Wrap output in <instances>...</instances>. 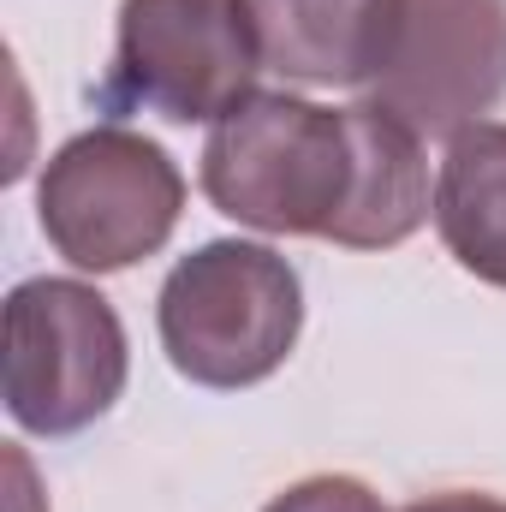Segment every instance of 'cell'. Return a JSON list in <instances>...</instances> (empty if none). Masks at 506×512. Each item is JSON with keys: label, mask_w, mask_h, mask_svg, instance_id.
Instances as JSON below:
<instances>
[{"label": "cell", "mask_w": 506, "mask_h": 512, "mask_svg": "<svg viewBox=\"0 0 506 512\" xmlns=\"http://www.w3.org/2000/svg\"><path fill=\"white\" fill-rule=\"evenodd\" d=\"M203 197L256 233L393 251L429 215L423 137L376 102L322 108L256 90L203 143Z\"/></svg>", "instance_id": "obj_1"}, {"label": "cell", "mask_w": 506, "mask_h": 512, "mask_svg": "<svg viewBox=\"0 0 506 512\" xmlns=\"http://www.w3.org/2000/svg\"><path fill=\"white\" fill-rule=\"evenodd\" d=\"M161 352L197 387H256L268 382L304 328L298 268L251 239H209L173 262L161 286Z\"/></svg>", "instance_id": "obj_2"}, {"label": "cell", "mask_w": 506, "mask_h": 512, "mask_svg": "<svg viewBox=\"0 0 506 512\" xmlns=\"http://www.w3.org/2000/svg\"><path fill=\"white\" fill-rule=\"evenodd\" d=\"M36 215H42L48 245L72 268L120 274L173 239L185 215V173L143 131H78L42 167Z\"/></svg>", "instance_id": "obj_3"}, {"label": "cell", "mask_w": 506, "mask_h": 512, "mask_svg": "<svg viewBox=\"0 0 506 512\" xmlns=\"http://www.w3.org/2000/svg\"><path fill=\"white\" fill-rule=\"evenodd\" d=\"M131 376L120 310L84 280H24L6 298V411L30 435H78L114 411Z\"/></svg>", "instance_id": "obj_4"}, {"label": "cell", "mask_w": 506, "mask_h": 512, "mask_svg": "<svg viewBox=\"0 0 506 512\" xmlns=\"http://www.w3.org/2000/svg\"><path fill=\"white\" fill-rule=\"evenodd\" d=\"M262 36L251 0H126L108 96L173 126H221L256 96Z\"/></svg>", "instance_id": "obj_5"}, {"label": "cell", "mask_w": 506, "mask_h": 512, "mask_svg": "<svg viewBox=\"0 0 506 512\" xmlns=\"http://www.w3.org/2000/svg\"><path fill=\"white\" fill-rule=\"evenodd\" d=\"M506 96V0H405L393 60L370 102L417 137H459L483 126Z\"/></svg>", "instance_id": "obj_6"}, {"label": "cell", "mask_w": 506, "mask_h": 512, "mask_svg": "<svg viewBox=\"0 0 506 512\" xmlns=\"http://www.w3.org/2000/svg\"><path fill=\"white\" fill-rule=\"evenodd\" d=\"M262 66L316 90H370L393 60L405 0H251Z\"/></svg>", "instance_id": "obj_7"}, {"label": "cell", "mask_w": 506, "mask_h": 512, "mask_svg": "<svg viewBox=\"0 0 506 512\" xmlns=\"http://www.w3.org/2000/svg\"><path fill=\"white\" fill-rule=\"evenodd\" d=\"M435 233L447 256L506 292V126L459 131L435 173Z\"/></svg>", "instance_id": "obj_8"}, {"label": "cell", "mask_w": 506, "mask_h": 512, "mask_svg": "<svg viewBox=\"0 0 506 512\" xmlns=\"http://www.w3.org/2000/svg\"><path fill=\"white\" fill-rule=\"evenodd\" d=\"M262 512H387V507L358 477H304V483L280 489Z\"/></svg>", "instance_id": "obj_9"}, {"label": "cell", "mask_w": 506, "mask_h": 512, "mask_svg": "<svg viewBox=\"0 0 506 512\" xmlns=\"http://www.w3.org/2000/svg\"><path fill=\"white\" fill-rule=\"evenodd\" d=\"M405 512H506V501L501 495H477V489H447V495L411 501Z\"/></svg>", "instance_id": "obj_10"}]
</instances>
